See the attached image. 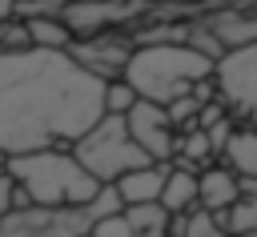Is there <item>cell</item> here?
Listing matches in <instances>:
<instances>
[{"label": "cell", "instance_id": "cell-19", "mask_svg": "<svg viewBox=\"0 0 257 237\" xmlns=\"http://www.w3.org/2000/svg\"><path fill=\"white\" fill-rule=\"evenodd\" d=\"M100 100H104V112L124 116L141 96L133 92V84H128V80H120V76H116V80H104V96H100Z\"/></svg>", "mask_w": 257, "mask_h": 237}, {"label": "cell", "instance_id": "cell-7", "mask_svg": "<svg viewBox=\"0 0 257 237\" xmlns=\"http://www.w3.org/2000/svg\"><path fill=\"white\" fill-rule=\"evenodd\" d=\"M124 125H128V137L141 145V153H145L153 165H169V161H173L181 133L173 129V121H169L165 104L137 100V104L124 112Z\"/></svg>", "mask_w": 257, "mask_h": 237}, {"label": "cell", "instance_id": "cell-23", "mask_svg": "<svg viewBox=\"0 0 257 237\" xmlns=\"http://www.w3.org/2000/svg\"><path fill=\"white\" fill-rule=\"evenodd\" d=\"M16 16V0H0V20H12Z\"/></svg>", "mask_w": 257, "mask_h": 237}, {"label": "cell", "instance_id": "cell-18", "mask_svg": "<svg viewBox=\"0 0 257 237\" xmlns=\"http://www.w3.org/2000/svg\"><path fill=\"white\" fill-rule=\"evenodd\" d=\"M124 217H128L133 233H149V229L169 225V213L161 209V201H149V205H124Z\"/></svg>", "mask_w": 257, "mask_h": 237}, {"label": "cell", "instance_id": "cell-14", "mask_svg": "<svg viewBox=\"0 0 257 237\" xmlns=\"http://www.w3.org/2000/svg\"><path fill=\"white\" fill-rule=\"evenodd\" d=\"M161 209L165 213H189V209H197V169H185V165L169 161L165 189H161Z\"/></svg>", "mask_w": 257, "mask_h": 237}, {"label": "cell", "instance_id": "cell-25", "mask_svg": "<svg viewBox=\"0 0 257 237\" xmlns=\"http://www.w3.org/2000/svg\"><path fill=\"white\" fill-rule=\"evenodd\" d=\"M84 237H88V233H84Z\"/></svg>", "mask_w": 257, "mask_h": 237}, {"label": "cell", "instance_id": "cell-9", "mask_svg": "<svg viewBox=\"0 0 257 237\" xmlns=\"http://www.w3.org/2000/svg\"><path fill=\"white\" fill-rule=\"evenodd\" d=\"M137 16L133 4L124 0H64L60 20L72 28V36H96V32H112V24Z\"/></svg>", "mask_w": 257, "mask_h": 237}, {"label": "cell", "instance_id": "cell-1", "mask_svg": "<svg viewBox=\"0 0 257 237\" xmlns=\"http://www.w3.org/2000/svg\"><path fill=\"white\" fill-rule=\"evenodd\" d=\"M104 80L84 72L68 52L0 48V161L68 149L104 116Z\"/></svg>", "mask_w": 257, "mask_h": 237}, {"label": "cell", "instance_id": "cell-16", "mask_svg": "<svg viewBox=\"0 0 257 237\" xmlns=\"http://www.w3.org/2000/svg\"><path fill=\"white\" fill-rule=\"evenodd\" d=\"M221 217L229 237H257V193H241Z\"/></svg>", "mask_w": 257, "mask_h": 237}, {"label": "cell", "instance_id": "cell-15", "mask_svg": "<svg viewBox=\"0 0 257 237\" xmlns=\"http://www.w3.org/2000/svg\"><path fill=\"white\" fill-rule=\"evenodd\" d=\"M24 24H28V40H32V48L64 52V48L76 40V36H72V28H68L60 16H28Z\"/></svg>", "mask_w": 257, "mask_h": 237}, {"label": "cell", "instance_id": "cell-26", "mask_svg": "<svg viewBox=\"0 0 257 237\" xmlns=\"http://www.w3.org/2000/svg\"><path fill=\"white\" fill-rule=\"evenodd\" d=\"M0 165H4V161H0Z\"/></svg>", "mask_w": 257, "mask_h": 237}, {"label": "cell", "instance_id": "cell-12", "mask_svg": "<svg viewBox=\"0 0 257 237\" xmlns=\"http://www.w3.org/2000/svg\"><path fill=\"white\" fill-rule=\"evenodd\" d=\"M217 161L233 169L241 181H257V125H233Z\"/></svg>", "mask_w": 257, "mask_h": 237}, {"label": "cell", "instance_id": "cell-22", "mask_svg": "<svg viewBox=\"0 0 257 237\" xmlns=\"http://www.w3.org/2000/svg\"><path fill=\"white\" fill-rule=\"evenodd\" d=\"M16 193H20V189H16V181H12V177L4 173V165H0V217L16 209Z\"/></svg>", "mask_w": 257, "mask_h": 237}, {"label": "cell", "instance_id": "cell-17", "mask_svg": "<svg viewBox=\"0 0 257 237\" xmlns=\"http://www.w3.org/2000/svg\"><path fill=\"white\" fill-rule=\"evenodd\" d=\"M185 237H229L225 233V217L197 205V209L185 213Z\"/></svg>", "mask_w": 257, "mask_h": 237}, {"label": "cell", "instance_id": "cell-8", "mask_svg": "<svg viewBox=\"0 0 257 237\" xmlns=\"http://www.w3.org/2000/svg\"><path fill=\"white\" fill-rule=\"evenodd\" d=\"M133 48H137V44H128V40H120V36H112V32H96V36H76L64 52H68L84 72H92L96 80H116V76L124 72V64H128Z\"/></svg>", "mask_w": 257, "mask_h": 237}, {"label": "cell", "instance_id": "cell-11", "mask_svg": "<svg viewBox=\"0 0 257 237\" xmlns=\"http://www.w3.org/2000/svg\"><path fill=\"white\" fill-rule=\"evenodd\" d=\"M165 173L169 165H141V169H128L112 181L116 197H120V209L124 205H149V201H161V189H165Z\"/></svg>", "mask_w": 257, "mask_h": 237}, {"label": "cell", "instance_id": "cell-20", "mask_svg": "<svg viewBox=\"0 0 257 237\" xmlns=\"http://www.w3.org/2000/svg\"><path fill=\"white\" fill-rule=\"evenodd\" d=\"M165 112H169V121H173V129H177V133H189V129H197V116H201V100H197L193 92H185V96L169 100V104H165Z\"/></svg>", "mask_w": 257, "mask_h": 237}, {"label": "cell", "instance_id": "cell-6", "mask_svg": "<svg viewBox=\"0 0 257 237\" xmlns=\"http://www.w3.org/2000/svg\"><path fill=\"white\" fill-rule=\"evenodd\" d=\"M213 88L233 121H257V40L225 48L213 60Z\"/></svg>", "mask_w": 257, "mask_h": 237}, {"label": "cell", "instance_id": "cell-2", "mask_svg": "<svg viewBox=\"0 0 257 237\" xmlns=\"http://www.w3.org/2000/svg\"><path fill=\"white\" fill-rule=\"evenodd\" d=\"M209 76H213V60L185 40L137 44L124 72H120V80H128L133 92L153 104H169V100L193 92V84H201Z\"/></svg>", "mask_w": 257, "mask_h": 237}, {"label": "cell", "instance_id": "cell-13", "mask_svg": "<svg viewBox=\"0 0 257 237\" xmlns=\"http://www.w3.org/2000/svg\"><path fill=\"white\" fill-rule=\"evenodd\" d=\"M201 28H205L221 48L249 44V40H257V8H249V12H225V16H213V20H205Z\"/></svg>", "mask_w": 257, "mask_h": 237}, {"label": "cell", "instance_id": "cell-24", "mask_svg": "<svg viewBox=\"0 0 257 237\" xmlns=\"http://www.w3.org/2000/svg\"><path fill=\"white\" fill-rule=\"evenodd\" d=\"M137 237H169V225H161V229H149V233H137Z\"/></svg>", "mask_w": 257, "mask_h": 237}, {"label": "cell", "instance_id": "cell-21", "mask_svg": "<svg viewBox=\"0 0 257 237\" xmlns=\"http://www.w3.org/2000/svg\"><path fill=\"white\" fill-rule=\"evenodd\" d=\"M88 237H137V233H133L128 217H124V209H116V213L96 217V221H92V229H88Z\"/></svg>", "mask_w": 257, "mask_h": 237}, {"label": "cell", "instance_id": "cell-5", "mask_svg": "<svg viewBox=\"0 0 257 237\" xmlns=\"http://www.w3.org/2000/svg\"><path fill=\"white\" fill-rule=\"evenodd\" d=\"M120 197L112 185L96 193V201L76 205V209H44V205H24L0 217V237H84L96 217L116 213Z\"/></svg>", "mask_w": 257, "mask_h": 237}, {"label": "cell", "instance_id": "cell-10", "mask_svg": "<svg viewBox=\"0 0 257 237\" xmlns=\"http://www.w3.org/2000/svg\"><path fill=\"white\" fill-rule=\"evenodd\" d=\"M241 197V181L233 169H225L221 161L197 169V205L209 209V213H225L233 201Z\"/></svg>", "mask_w": 257, "mask_h": 237}, {"label": "cell", "instance_id": "cell-4", "mask_svg": "<svg viewBox=\"0 0 257 237\" xmlns=\"http://www.w3.org/2000/svg\"><path fill=\"white\" fill-rule=\"evenodd\" d=\"M68 153L80 161V169H84L96 185H112L120 173L141 169V165H153V161L141 153V145L128 137L124 116H112V112H104L88 133H80V137L68 145Z\"/></svg>", "mask_w": 257, "mask_h": 237}, {"label": "cell", "instance_id": "cell-3", "mask_svg": "<svg viewBox=\"0 0 257 237\" xmlns=\"http://www.w3.org/2000/svg\"><path fill=\"white\" fill-rule=\"evenodd\" d=\"M4 173L24 189L32 205H44V209H76L96 201V193L104 189L80 169V161L68 149H36V153L8 157Z\"/></svg>", "mask_w": 257, "mask_h": 237}]
</instances>
